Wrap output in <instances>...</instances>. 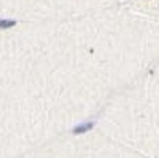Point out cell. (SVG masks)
Wrapping results in <instances>:
<instances>
[{
  "instance_id": "1",
  "label": "cell",
  "mask_w": 159,
  "mask_h": 158,
  "mask_svg": "<svg viewBox=\"0 0 159 158\" xmlns=\"http://www.w3.org/2000/svg\"><path fill=\"white\" fill-rule=\"evenodd\" d=\"M96 126V122L94 120H89V122H84V123H81V125H78V126H75L73 129H72V134H75V136H80V134H84V133H88V131H91L92 128Z\"/></svg>"
},
{
  "instance_id": "2",
  "label": "cell",
  "mask_w": 159,
  "mask_h": 158,
  "mask_svg": "<svg viewBox=\"0 0 159 158\" xmlns=\"http://www.w3.org/2000/svg\"><path fill=\"white\" fill-rule=\"evenodd\" d=\"M18 26V21L16 19H8V18H0V31H7V29H11Z\"/></svg>"
}]
</instances>
